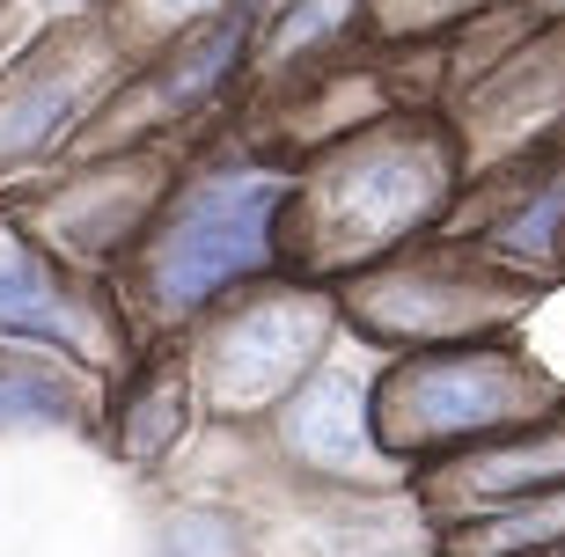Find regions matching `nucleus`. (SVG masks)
<instances>
[{"label":"nucleus","instance_id":"2","mask_svg":"<svg viewBox=\"0 0 565 557\" xmlns=\"http://www.w3.org/2000/svg\"><path fill=\"white\" fill-rule=\"evenodd\" d=\"M514 404V382L500 374V360H440L426 367L412 389H390V411L412 418V433H470Z\"/></svg>","mask_w":565,"mask_h":557},{"label":"nucleus","instance_id":"3","mask_svg":"<svg viewBox=\"0 0 565 557\" xmlns=\"http://www.w3.org/2000/svg\"><path fill=\"white\" fill-rule=\"evenodd\" d=\"M316 345V323L301 309H257V315H243L228 331V345H221V367L243 382V389H265L287 360H301V352Z\"/></svg>","mask_w":565,"mask_h":557},{"label":"nucleus","instance_id":"8","mask_svg":"<svg viewBox=\"0 0 565 557\" xmlns=\"http://www.w3.org/2000/svg\"><path fill=\"white\" fill-rule=\"evenodd\" d=\"M558 213H565V184L544 191V199H536V213H522V221H514V249H544V235H551V221H558Z\"/></svg>","mask_w":565,"mask_h":557},{"label":"nucleus","instance_id":"4","mask_svg":"<svg viewBox=\"0 0 565 557\" xmlns=\"http://www.w3.org/2000/svg\"><path fill=\"white\" fill-rule=\"evenodd\" d=\"M0 331H38V338H60L74 345V315L30 257H0Z\"/></svg>","mask_w":565,"mask_h":557},{"label":"nucleus","instance_id":"1","mask_svg":"<svg viewBox=\"0 0 565 557\" xmlns=\"http://www.w3.org/2000/svg\"><path fill=\"white\" fill-rule=\"evenodd\" d=\"M279 206V184H213L184 199L177 227L162 243V301L191 309L213 287H228L265 257V221Z\"/></svg>","mask_w":565,"mask_h":557},{"label":"nucleus","instance_id":"5","mask_svg":"<svg viewBox=\"0 0 565 557\" xmlns=\"http://www.w3.org/2000/svg\"><path fill=\"white\" fill-rule=\"evenodd\" d=\"M235 44H243V15H228L213 38H199L184 52V60L169 66V82H162V104H191V96H206L221 74H228V60H235Z\"/></svg>","mask_w":565,"mask_h":557},{"label":"nucleus","instance_id":"7","mask_svg":"<svg viewBox=\"0 0 565 557\" xmlns=\"http://www.w3.org/2000/svg\"><path fill=\"white\" fill-rule=\"evenodd\" d=\"M66 96H74V82H52V88H38V96H15V104L0 110V154H15V147L38 140L44 125L66 110Z\"/></svg>","mask_w":565,"mask_h":557},{"label":"nucleus","instance_id":"6","mask_svg":"<svg viewBox=\"0 0 565 557\" xmlns=\"http://www.w3.org/2000/svg\"><path fill=\"white\" fill-rule=\"evenodd\" d=\"M66 411L74 404L44 367H0V426H52Z\"/></svg>","mask_w":565,"mask_h":557},{"label":"nucleus","instance_id":"9","mask_svg":"<svg viewBox=\"0 0 565 557\" xmlns=\"http://www.w3.org/2000/svg\"><path fill=\"white\" fill-rule=\"evenodd\" d=\"M162 8H169V15H184V8H206V0H162Z\"/></svg>","mask_w":565,"mask_h":557}]
</instances>
